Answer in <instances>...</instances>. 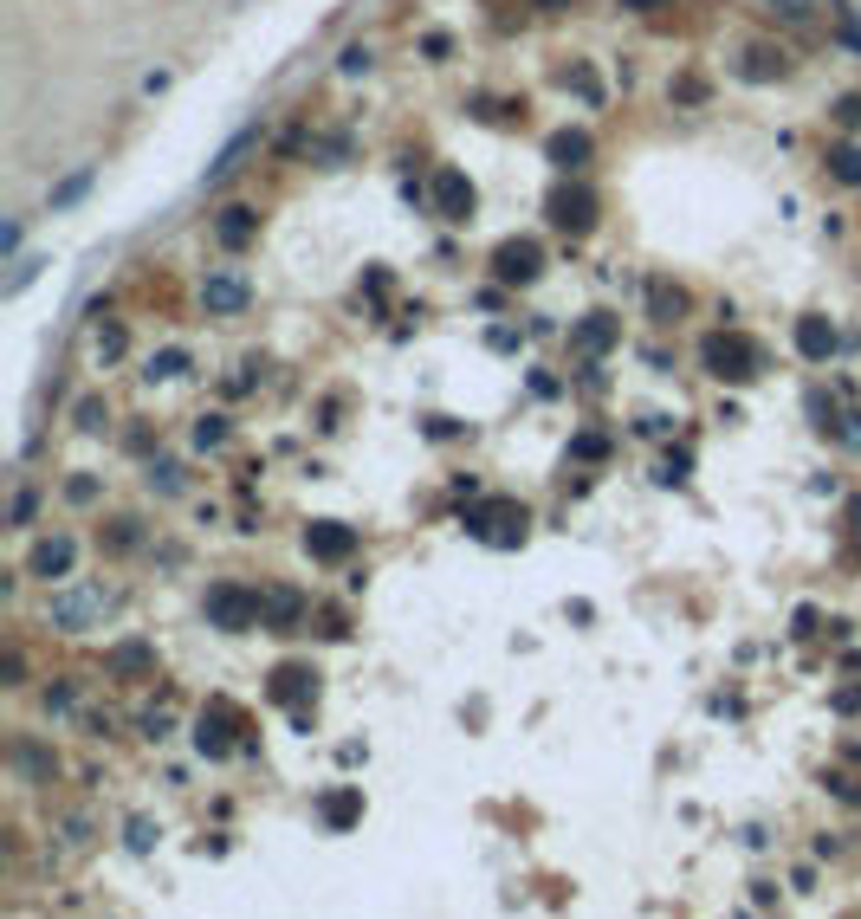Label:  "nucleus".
<instances>
[{
	"label": "nucleus",
	"instance_id": "nucleus-7",
	"mask_svg": "<svg viewBox=\"0 0 861 919\" xmlns=\"http://www.w3.org/2000/svg\"><path fill=\"white\" fill-rule=\"evenodd\" d=\"M544 272V246L538 240H505L499 253H492V279L499 285H531Z\"/></svg>",
	"mask_w": 861,
	"mask_h": 919
},
{
	"label": "nucleus",
	"instance_id": "nucleus-12",
	"mask_svg": "<svg viewBox=\"0 0 861 919\" xmlns=\"http://www.w3.org/2000/svg\"><path fill=\"white\" fill-rule=\"evenodd\" d=\"M615 337H622V324H615L609 311H590V318L570 331V344H577L583 356H603V350H615Z\"/></svg>",
	"mask_w": 861,
	"mask_h": 919
},
{
	"label": "nucleus",
	"instance_id": "nucleus-18",
	"mask_svg": "<svg viewBox=\"0 0 861 919\" xmlns=\"http://www.w3.org/2000/svg\"><path fill=\"white\" fill-rule=\"evenodd\" d=\"M680 311H687V292H680V285H667V279H648V318L654 324H674Z\"/></svg>",
	"mask_w": 861,
	"mask_h": 919
},
{
	"label": "nucleus",
	"instance_id": "nucleus-25",
	"mask_svg": "<svg viewBox=\"0 0 861 919\" xmlns=\"http://www.w3.org/2000/svg\"><path fill=\"white\" fill-rule=\"evenodd\" d=\"M182 369H188V350H162V356H149L143 376H162V382H169V376H182Z\"/></svg>",
	"mask_w": 861,
	"mask_h": 919
},
{
	"label": "nucleus",
	"instance_id": "nucleus-23",
	"mask_svg": "<svg viewBox=\"0 0 861 919\" xmlns=\"http://www.w3.org/2000/svg\"><path fill=\"white\" fill-rule=\"evenodd\" d=\"M829 175H836V182H849V188H861V143H842L836 156H829Z\"/></svg>",
	"mask_w": 861,
	"mask_h": 919
},
{
	"label": "nucleus",
	"instance_id": "nucleus-35",
	"mask_svg": "<svg viewBox=\"0 0 861 919\" xmlns=\"http://www.w3.org/2000/svg\"><path fill=\"white\" fill-rule=\"evenodd\" d=\"M130 848H136V855H143V848H156V829H149V822H130Z\"/></svg>",
	"mask_w": 861,
	"mask_h": 919
},
{
	"label": "nucleus",
	"instance_id": "nucleus-30",
	"mask_svg": "<svg viewBox=\"0 0 861 919\" xmlns=\"http://www.w3.org/2000/svg\"><path fill=\"white\" fill-rule=\"evenodd\" d=\"M98 356H104V363H117V356H123V331H117V324H111V331H98Z\"/></svg>",
	"mask_w": 861,
	"mask_h": 919
},
{
	"label": "nucleus",
	"instance_id": "nucleus-2",
	"mask_svg": "<svg viewBox=\"0 0 861 919\" xmlns=\"http://www.w3.org/2000/svg\"><path fill=\"white\" fill-rule=\"evenodd\" d=\"M208 622L227 628V635H246V628L266 622V596L246 589V583H214L208 589Z\"/></svg>",
	"mask_w": 861,
	"mask_h": 919
},
{
	"label": "nucleus",
	"instance_id": "nucleus-27",
	"mask_svg": "<svg viewBox=\"0 0 861 919\" xmlns=\"http://www.w3.org/2000/svg\"><path fill=\"white\" fill-rule=\"evenodd\" d=\"M221 441H227V421L221 415H201L195 421V447H221Z\"/></svg>",
	"mask_w": 861,
	"mask_h": 919
},
{
	"label": "nucleus",
	"instance_id": "nucleus-24",
	"mask_svg": "<svg viewBox=\"0 0 861 919\" xmlns=\"http://www.w3.org/2000/svg\"><path fill=\"white\" fill-rule=\"evenodd\" d=\"M246 143H253V130H240V136H234V143H227V149H221V162H208V182H221V175H227V169H234V162L246 156Z\"/></svg>",
	"mask_w": 861,
	"mask_h": 919
},
{
	"label": "nucleus",
	"instance_id": "nucleus-22",
	"mask_svg": "<svg viewBox=\"0 0 861 919\" xmlns=\"http://www.w3.org/2000/svg\"><path fill=\"white\" fill-rule=\"evenodd\" d=\"M790 65H784V52H771V46H751L745 52V78H784Z\"/></svg>",
	"mask_w": 861,
	"mask_h": 919
},
{
	"label": "nucleus",
	"instance_id": "nucleus-34",
	"mask_svg": "<svg viewBox=\"0 0 861 919\" xmlns=\"http://www.w3.org/2000/svg\"><path fill=\"white\" fill-rule=\"evenodd\" d=\"M78 428H104V402H78Z\"/></svg>",
	"mask_w": 861,
	"mask_h": 919
},
{
	"label": "nucleus",
	"instance_id": "nucleus-33",
	"mask_svg": "<svg viewBox=\"0 0 861 919\" xmlns=\"http://www.w3.org/2000/svg\"><path fill=\"white\" fill-rule=\"evenodd\" d=\"M836 123H842V130H855V123H861V98H842L836 104Z\"/></svg>",
	"mask_w": 861,
	"mask_h": 919
},
{
	"label": "nucleus",
	"instance_id": "nucleus-37",
	"mask_svg": "<svg viewBox=\"0 0 861 919\" xmlns=\"http://www.w3.org/2000/svg\"><path fill=\"white\" fill-rule=\"evenodd\" d=\"M33 272H39V259H20V266H13V279H7V292H20V285L33 279Z\"/></svg>",
	"mask_w": 861,
	"mask_h": 919
},
{
	"label": "nucleus",
	"instance_id": "nucleus-13",
	"mask_svg": "<svg viewBox=\"0 0 861 919\" xmlns=\"http://www.w3.org/2000/svg\"><path fill=\"white\" fill-rule=\"evenodd\" d=\"M836 344H842V337H836V324H829V318H797V350L810 356V363H829Z\"/></svg>",
	"mask_w": 861,
	"mask_h": 919
},
{
	"label": "nucleus",
	"instance_id": "nucleus-29",
	"mask_svg": "<svg viewBox=\"0 0 861 919\" xmlns=\"http://www.w3.org/2000/svg\"><path fill=\"white\" fill-rule=\"evenodd\" d=\"M13 758H20V764H26V771H33V777H52V758H46V751L20 745V751H13Z\"/></svg>",
	"mask_w": 861,
	"mask_h": 919
},
{
	"label": "nucleus",
	"instance_id": "nucleus-5",
	"mask_svg": "<svg viewBox=\"0 0 861 919\" xmlns=\"http://www.w3.org/2000/svg\"><path fill=\"white\" fill-rule=\"evenodd\" d=\"M544 214H551V227H557V233H590V227H596V195H590L583 182H577V188L564 182V188H551Z\"/></svg>",
	"mask_w": 861,
	"mask_h": 919
},
{
	"label": "nucleus",
	"instance_id": "nucleus-17",
	"mask_svg": "<svg viewBox=\"0 0 861 919\" xmlns=\"http://www.w3.org/2000/svg\"><path fill=\"white\" fill-rule=\"evenodd\" d=\"M253 233H259V214L246 208V201H240V208H227L221 221H214V240L234 246V253H240V246H253Z\"/></svg>",
	"mask_w": 861,
	"mask_h": 919
},
{
	"label": "nucleus",
	"instance_id": "nucleus-4",
	"mask_svg": "<svg viewBox=\"0 0 861 919\" xmlns=\"http://www.w3.org/2000/svg\"><path fill=\"white\" fill-rule=\"evenodd\" d=\"M467 531H473L480 544H525V505L486 499L480 512H467Z\"/></svg>",
	"mask_w": 861,
	"mask_h": 919
},
{
	"label": "nucleus",
	"instance_id": "nucleus-16",
	"mask_svg": "<svg viewBox=\"0 0 861 919\" xmlns=\"http://www.w3.org/2000/svg\"><path fill=\"white\" fill-rule=\"evenodd\" d=\"M298 615H305V596H298V589H266V622H259V628H279V635H292Z\"/></svg>",
	"mask_w": 861,
	"mask_h": 919
},
{
	"label": "nucleus",
	"instance_id": "nucleus-1",
	"mask_svg": "<svg viewBox=\"0 0 861 919\" xmlns=\"http://www.w3.org/2000/svg\"><path fill=\"white\" fill-rule=\"evenodd\" d=\"M700 363H706V376H719V382H751L764 369V350L751 344L745 331H713L700 344Z\"/></svg>",
	"mask_w": 861,
	"mask_h": 919
},
{
	"label": "nucleus",
	"instance_id": "nucleus-19",
	"mask_svg": "<svg viewBox=\"0 0 861 919\" xmlns=\"http://www.w3.org/2000/svg\"><path fill=\"white\" fill-rule=\"evenodd\" d=\"M318 816H324V829H350V822L363 816V790H331V797L318 803Z\"/></svg>",
	"mask_w": 861,
	"mask_h": 919
},
{
	"label": "nucleus",
	"instance_id": "nucleus-3",
	"mask_svg": "<svg viewBox=\"0 0 861 919\" xmlns=\"http://www.w3.org/2000/svg\"><path fill=\"white\" fill-rule=\"evenodd\" d=\"M98 615H104L98 583H72V589H52L46 596V622L59 628V635H85V628H98Z\"/></svg>",
	"mask_w": 861,
	"mask_h": 919
},
{
	"label": "nucleus",
	"instance_id": "nucleus-32",
	"mask_svg": "<svg viewBox=\"0 0 861 919\" xmlns=\"http://www.w3.org/2000/svg\"><path fill=\"white\" fill-rule=\"evenodd\" d=\"M654 479H661V486H680V479H687V454H674V460H661V473H654Z\"/></svg>",
	"mask_w": 861,
	"mask_h": 919
},
{
	"label": "nucleus",
	"instance_id": "nucleus-26",
	"mask_svg": "<svg viewBox=\"0 0 861 919\" xmlns=\"http://www.w3.org/2000/svg\"><path fill=\"white\" fill-rule=\"evenodd\" d=\"M564 85H577V91H583V104H603V85H596V72H590V65H570V72H564Z\"/></svg>",
	"mask_w": 861,
	"mask_h": 919
},
{
	"label": "nucleus",
	"instance_id": "nucleus-11",
	"mask_svg": "<svg viewBox=\"0 0 861 919\" xmlns=\"http://www.w3.org/2000/svg\"><path fill=\"white\" fill-rule=\"evenodd\" d=\"M227 732H234V706L214 699V706L201 712V725H195V751H201V758H227V751H234V738H227Z\"/></svg>",
	"mask_w": 861,
	"mask_h": 919
},
{
	"label": "nucleus",
	"instance_id": "nucleus-36",
	"mask_svg": "<svg viewBox=\"0 0 861 919\" xmlns=\"http://www.w3.org/2000/svg\"><path fill=\"white\" fill-rule=\"evenodd\" d=\"M337 65H344V72L357 78V72H369V52H363V46H350V52H344V59H337Z\"/></svg>",
	"mask_w": 861,
	"mask_h": 919
},
{
	"label": "nucleus",
	"instance_id": "nucleus-38",
	"mask_svg": "<svg viewBox=\"0 0 861 919\" xmlns=\"http://www.w3.org/2000/svg\"><path fill=\"white\" fill-rule=\"evenodd\" d=\"M836 712H861V687H842L836 693Z\"/></svg>",
	"mask_w": 861,
	"mask_h": 919
},
{
	"label": "nucleus",
	"instance_id": "nucleus-28",
	"mask_svg": "<svg viewBox=\"0 0 861 919\" xmlns=\"http://www.w3.org/2000/svg\"><path fill=\"white\" fill-rule=\"evenodd\" d=\"M104 544H111V551H136V518H111Z\"/></svg>",
	"mask_w": 861,
	"mask_h": 919
},
{
	"label": "nucleus",
	"instance_id": "nucleus-21",
	"mask_svg": "<svg viewBox=\"0 0 861 919\" xmlns=\"http://www.w3.org/2000/svg\"><path fill=\"white\" fill-rule=\"evenodd\" d=\"M149 661H156V648H149V641H123V648L111 654V674H143Z\"/></svg>",
	"mask_w": 861,
	"mask_h": 919
},
{
	"label": "nucleus",
	"instance_id": "nucleus-8",
	"mask_svg": "<svg viewBox=\"0 0 861 919\" xmlns=\"http://www.w3.org/2000/svg\"><path fill=\"white\" fill-rule=\"evenodd\" d=\"M201 305H208L214 318H234V311L253 305V285H246L240 272H208V279H201Z\"/></svg>",
	"mask_w": 861,
	"mask_h": 919
},
{
	"label": "nucleus",
	"instance_id": "nucleus-10",
	"mask_svg": "<svg viewBox=\"0 0 861 919\" xmlns=\"http://www.w3.org/2000/svg\"><path fill=\"white\" fill-rule=\"evenodd\" d=\"M72 564H78V544L65 538H39L33 544V557H26V576H39V583H59V576H72Z\"/></svg>",
	"mask_w": 861,
	"mask_h": 919
},
{
	"label": "nucleus",
	"instance_id": "nucleus-15",
	"mask_svg": "<svg viewBox=\"0 0 861 919\" xmlns=\"http://www.w3.org/2000/svg\"><path fill=\"white\" fill-rule=\"evenodd\" d=\"M311 693H318V674H311V667L285 661L279 674H272V699H279V706H298V699H311Z\"/></svg>",
	"mask_w": 861,
	"mask_h": 919
},
{
	"label": "nucleus",
	"instance_id": "nucleus-14",
	"mask_svg": "<svg viewBox=\"0 0 861 919\" xmlns=\"http://www.w3.org/2000/svg\"><path fill=\"white\" fill-rule=\"evenodd\" d=\"M544 156H551L564 175H577L583 162H590V130H557L551 143H544Z\"/></svg>",
	"mask_w": 861,
	"mask_h": 919
},
{
	"label": "nucleus",
	"instance_id": "nucleus-20",
	"mask_svg": "<svg viewBox=\"0 0 861 919\" xmlns=\"http://www.w3.org/2000/svg\"><path fill=\"white\" fill-rule=\"evenodd\" d=\"M91 195V169H78V175H65L59 188H52V214H65V208H78V201Z\"/></svg>",
	"mask_w": 861,
	"mask_h": 919
},
{
	"label": "nucleus",
	"instance_id": "nucleus-9",
	"mask_svg": "<svg viewBox=\"0 0 861 919\" xmlns=\"http://www.w3.org/2000/svg\"><path fill=\"white\" fill-rule=\"evenodd\" d=\"M350 551H357V531H350V525H337V518L305 525V557H318V564H344Z\"/></svg>",
	"mask_w": 861,
	"mask_h": 919
},
{
	"label": "nucleus",
	"instance_id": "nucleus-31",
	"mask_svg": "<svg viewBox=\"0 0 861 919\" xmlns=\"http://www.w3.org/2000/svg\"><path fill=\"white\" fill-rule=\"evenodd\" d=\"M603 454H609L603 434H577V460H603Z\"/></svg>",
	"mask_w": 861,
	"mask_h": 919
},
{
	"label": "nucleus",
	"instance_id": "nucleus-6",
	"mask_svg": "<svg viewBox=\"0 0 861 919\" xmlns=\"http://www.w3.org/2000/svg\"><path fill=\"white\" fill-rule=\"evenodd\" d=\"M428 201H434V214H441V221L460 227V221H473V201H480V195H473V182H467L460 169H434Z\"/></svg>",
	"mask_w": 861,
	"mask_h": 919
},
{
	"label": "nucleus",
	"instance_id": "nucleus-39",
	"mask_svg": "<svg viewBox=\"0 0 861 919\" xmlns=\"http://www.w3.org/2000/svg\"><path fill=\"white\" fill-rule=\"evenodd\" d=\"M622 7H635V13H654V7H667V0H622Z\"/></svg>",
	"mask_w": 861,
	"mask_h": 919
}]
</instances>
